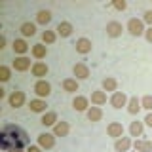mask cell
<instances>
[{
	"label": "cell",
	"instance_id": "cell-16",
	"mask_svg": "<svg viewBox=\"0 0 152 152\" xmlns=\"http://www.w3.org/2000/svg\"><path fill=\"white\" fill-rule=\"evenodd\" d=\"M55 31H57V34H59V36L66 38V36H70V34H72V25H70L69 21H61L59 25H57Z\"/></svg>",
	"mask_w": 152,
	"mask_h": 152
},
{
	"label": "cell",
	"instance_id": "cell-19",
	"mask_svg": "<svg viewBox=\"0 0 152 152\" xmlns=\"http://www.w3.org/2000/svg\"><path fill=\"white\" fill-rule=\"evenodd\" d=\"M13 51H15V53H19V57H21V55H25L27 51H28L27 42L23 40V38H17V40H13Z\"/></svg>",
	"mask_w": 152,
	"mask_h": 152
},
{
	"label": "cell",
	"instance_id": "cell-18",
	"mask_svg": "<svg viewBox=\"0 0 152 152\" xmlns=\"http://www.w3.org/2000/svg\"><path fill=\"white\" fill-rule=\"evenodd\" d=\"M78 82H76V78H65L63 80V89L66 93H76L78 91Z\"/></svg>",
	"mask_w": 152,
	"mask_h": 152
},
{
	"label": "cell",
	"instance_id": "cell-34",
	"mask_svg": "<svg viewBox=\"0 0 152 152\" xmlns=\"http://www.w3.org/2000/svg\"><path fill=\"white\" fill-rule=\"evenodd\" d=\"M145 38H146V40H148L150 44H152V27H148V28H146V32H145Z\"/></svg>",
	"mask_w": 152,
	"mask_h": 152
},
{
	"label": "cell",
	"instance_id": "cell-33",
	"mask_svg": "<svg viewBox=\"0 0 152 152\" xmlns=\"http://www.w3.org/2000/svg\"><path fill=\"white\" fill-rule=\"evenodd\" d=\"M142 21H145V23H148V25L152 27V10L145 12V17H142Z\"/></svg>",
	"mask_w": 152,
	"mask_h": 152
},
{
	"label": "cell",
	"instance_id": "cell-23",
	"mask_svg": "<svg viewBox=\"0 0 152 152\" xmlns=\"http://www.w3.org/2000/svg\"><path fill=\"white\" fill-rule=\"evenodd\" d=\"M142 108V104H141V99H137V97H131L129 99V103H127V112L129 114H137Z\"/></svg>",
	"mask_w": 152,
	"mask_h": 152
},
{
	"label": "cell",
	"instance_id": "cell-27",
	"mask_svg": "<svg viewBox=\"0 0 152 152\" xmlns=\"http://www.w3.org/2000/svg\"><path fill=\"white\" fill-rule=\"evenodd\" d=\"M40 124H42V126H55V124H57V114L55 112H46L44 116H42Z\"/></svg>",
	"mask_w": 152,
	"mask_h": 152
},
{
	"label": "cell",
	"instance_id": "cell-29",
	"mask_svg": "<svg viewBox=\"0 0 152 152\" xmlns=\"http://www.w3.org/2000/svg\"><path fill=\"white\" fill-rule=\"evenodd\" d=\"M42 40H44V44H53L57 40V34L53 31H44L42 32Z\"/></svg>",
	"mask_w": 152,
	"mask_h": 152
},
{
	"label": "cell",
	"instance_id": "cell-30",
	"mask_svg": "<svg viewBox=\"0 0 152 152\" xmlns=\"http://www.w3.org/2000/svg\"><path fill=\"white\" fill-rule=\"evenodd\" d=\"M141 104H142V108H145V110L152 112V95H145V97L141 99Z\"/></svg>",
	"mask_w": 152,
	"mask_h": 152
},
{
	"label": "cell",
	"instance_id": "cell-32",
	"mask_svg": "<svg viewBox=\"0 0 152 152\" xmlns=\"http://www.w3.org/2000/svg\"><path fill=\"white\" fill-rule=\"evenodd\" d=\"M112 6L118 10V12H124V10L127 8V2L126 0H116V2H112Z\"/></svg>",
	"mask_w": 152,
	"mask_h": 152
},
{
	"label": "cell",
	"instance_id": "cell-28",
	"mask_svg": "<svg viewBox=\"0 0 152 152\" xmlns=\"http://www.w3.org/2000/svg\"><path fill=\"white\" fill-rule=\"evenodd\" d=\"M50 21H51V13L48 12V10H42V12L36 13V23H40V25H48Z\"/></svg>",
	"mask_w": 152,
	"mask_h": 152
},
{
	"label": "cell",
	"instance_id": "cell-1",
	"mask_svg": "<svg viewBox=\"0 0 152 152\" xmlns=\"http://www.w3.org/2000/svg\"><path fill=\"white\" fill-rule=\"evenodd\" d=\"M127 31H129L133 36H141V34H145V32H146V28H145V21H141V19H137V17L129 19V21H127Z\"/></svg>",
	"mask_w": 152,
	"mask_h": 152
},
{
	"label": "cell",
	"instance_id": "cell-36",
	"mask_svg": "<svg viewBox=\"0 0 152 152\" xmlns=\"http://www.w3.org/2000/svg\"><path fill=\"white\" fill-rule=\"evenodd\" d=\"M27 152H42V148H40V146H36V145H31L27 148Z\"/></svg>",
	"mask_w": 152,
	"mask_h": 152
},
{
	"label": "cell",
	"instance_id": "cell-38",
	"mask_svg": "<svg viewBox=\"0 0 152 152\" xmlns=\"http://www.w3.org/2000/svg\"><path fill=\"white\" fill-rule=\"evenodd\" d=\"M10 152H21V150H10Z\"/></svg>",
	"mask_w": 152,
	"mask_h": 152
},
{
	"label": "cell",
	"instance_id": "cell-37",
	"mask_svg": "<svg viewBox=\"0 0 152 152\" xmlns=\"http://www.w3.org/2000/svg\"><path fill=\"white\" fill-rule=\"evenodd\" d=\"M2 48H6V38L0 36V50H2Z\"/></svg>",
	"mask_w": 152,
	"mask_h": 152
},
{
	"label": "cell",
	"instance_id": "cell-3",
	"mask_svg": "<svg viewBox=\"0 0 152 152\" xmlns=\"http://www.w3.org/2000/svg\"><path fill=\"white\" fill-rule=\"evenodd\" d=\"M127 103H129V99H127V95L124 91H114L112 97H110V104L114 108H122V107H127Z\"/></svg>",
	"mask_w": 152,
	"mask_h": 152
},
{
	"label": "cell",
	"instance_id": "cell-21",
	"mask_svg": "<svg viewBox=\"0 0 152 152\" xmlns=\"http://www.w3.org/2000/svg\"><path fill=\"white\" fill-rule=\"evenodd\" d=\"M28 107H31V110H32V112H44V114H46L48 104H46L44 99H32Z\"/></svg>",
	"mask_w": 152,
	"mask_h": 152
},
{
	"label": "cell",
	"instance_id": "cell-4",
	"mask_svg": "<svg viewBox=\"0 0 152 152\" xmlns=\"http://www.w3.org/2000/svg\"><path fill=\"white\" fill-rule=\"evenodd\" d=\"M34 93L38 95V97H48V95L51 93V86L50 82H46V80H38V82L34 84Z\"/></svg>",
	"mask_w": 152,
	"mask_h": 152
},
{
	"label": "cell",
	"instance_id": "cell-9",
	"mask_svg": "<svg viewBox=\"0 0 152 152\" xmlns=\"http://www.w3.org/2000/svg\"><path fill=\"white\" fill-rule=\"evenodd\" d=\"M74 46H76V51L82 53V55H86V53L91 51V40H88V38H78Z\"/></svg>",
	"mask_w": 152,
	"mask_h": 152
},
{
	"label": "cell",
	"instance_id": "cell-2",
	"mask_svg": "<svg viewBox=\"0 0 152 152\" xmlns=\"http://www.w3.org/2000/svg\"><path fill=\"white\" fill-rule=\"evenodd\" d=\"M38 146H40L42 150H50L55 146V135L53 133H42V135H38Z\"/></svg>",
	"mask_w": 152,
	"mask_h": 152
},
{
	"label": "cell",
	"instance_id": "cell-17",
	"mask_svg": "<svg viewBox=\"0 0 152 152\" xmlns=\"http://www.w3.org/2000/svg\"><path fill=\"white\" fill-rule=\"evenodd\" d=\"M86 116H88L89 122H99V120L103 118V110H101L99 107H89L88 112H86Z\"/></svg>",
	"mask_w": 152,
	"mask_h": 152
},
{
	"label": "cell",
	"instance_id": "cell-35",
	"mask_svg": "<svg viewBox=\"0 0 152 152\" xmlns=\"http://www.w3.org/2000/svg\"><path fill=\"white\" fill-rule=\"evenodd\" d=\"M145 124H146L148 127H152V112H148V114H146V118H145Z\"/></svg>",
	"mask_w": 152,
	"mask_h": 152
},
{
	"label": "cell",
	"instance_id": "cell-24",
	"mask_svg": "<svg viewBox=\"0 0 152 152\" xmlns=\"http://www.w3.org/2000/svg\"><path fill=\"white\" fill-rule=\"evenodd\" d=\"M32 55H34L36 59H44V57L48 55L46 44H34V46H32Z\"/></svg>",
	"mask_w": 152,
	"mask_h": 152
},
{
	"label": "cell",
	"instance_id": "cell-39",
	"mask_svg": "<svg viewBox=\"0 0 152 152\" xmlns=\"http://www.w3.org/2000/svg\"><path fill=\"white\" fill-rule=\"evenodd\" d=\"M135 152H137V150H135Z\"/></svg>",
	"mask_w": 152,
	"mask_h": 152
},
{
	"label": "cell",
	"instance_id": "cell-15",
	"mask_svg": "<svg viewBox=\"0 0 152 152\" xmlns=\"http://www.w3.org/2000/svg\"><path fill=\"white\" fill-rule=\"evenodd\" d=\"M69 131H70V127H69V124H66V122H57L55 126H53V135L55 137H66V135H69Z\"/></svg>",
	"mask_w": 152,
	"mask_h": 152
},
{
	"label": "cell",
	"instance_id": "cell-8",
	"mask_svg": "<svg viewBox=\"0 0 152 152\" xmlns=\"http://www.w3.org/2000/svg\"><path fill=\"white\" fill-rule=\"evenodd\" d=\"M88 107H89V101H88V97H84V95H78V97H74V101H72V108L74 110H78V112H88Z\"/></svg>",
	"mask_w": 152,
	"mask_h": 152
},
{
	"label": "cell",
	"instance_id": "cell-10",
	"mask_svg": "<svg viewBox=\"0 0 152 152\" xmlns=\"http://www.w3.org/2000/svg\"><path fill=\"white\" fill-rule=\"evenodd\" d=\"M133 146V142L129 137H122V139H116V142H114V150L116 152H127Z\"/></svg>",
	"mask_w": 152,
	"mask_h": 152
},
{
	"label": "cell",
	"instance_id": "cell-20",
	"mask_svg": "<svg viewBox=\"0 0 152 152\" xmlns=\"http://www.w3.org/2000/svg\"><path fill=\"white\" fill-rule=\"evenodd\" d=\"M19 31H21V34L23 36H34L36 34V25H34V23H31V21H25V23H23V25H21V28H19Z\"/></svg>",
	"mask_w": 152,
	"mask_h": 152
},
{
	"label": "cell",
	"instance_id": "cell-6",
	"mask_svg": "<svg viewBox=\"0 0 152 152\" xmlns=\"http://www.w3.org/2000/svg\"><path fill=\"white\" fill-rule=\"evenodd\" d=\"M13 69L19 70V72H25V70L32 69V66H31V59H28V57H25V55L15 57V61H13Z\"/></svg>",
	"mask_w": 152,
	"mask_h": 152
},
{
	"label": "cell",
	"instance_id": "cell-26",
	"mask_svg": "<svg viewBox=\"0 0 152 152\" xmlns=\"http://www.w3.org/2000/svg\"><path fill=\"white\" fill-rule=\"evenodd\" d=\"M142 129H145V126H142V122H131V126H129V133H131V137H141L142 135Z\"/></svg>",
	"mask_w": 152,
	"mask_h": 152
},
{
	"label": "cell",
	"instance_id": "cell-7",
	"mask_svg": "<svg viewBox=\"0 0 152 152\" xmlns=\"http://www.w3.org/2000/svg\"><path fill=\"white\" fill-rule=\"evenodd\" d=\"M72 72H74V76H76L78 80L89 78V69H88V65H86V63H76L74 69H72Z\"/></svg>",
	"mask_w": 152,
	"mask_h": 152
},
{
	"label": "cell",
	"instance_id": "cell-25",
	"mask_svg": "<svg viewBox=\"0 0 152 152\" xmlns=\"http://www.w3.org/2000/svg\"><path fill=\"white\" fill-rule=\"evenodd\" d=\"M116 88H118V82H116V78H104L103 80V91H116Z\"/></svg>",
	"mask_w": 152,
	"mask_h": 152
},
{
	"label": "cell",
	"instance_id": "cell-13",
	"mask_svg": "<svg viewBox=\"0 0 152 152\" xmlns=\"http://www.w3.org/2000/svg\"><path fill=\"white\" fill-rule=\"evenodd\" d=\"M25 104V93L23 91H13L12 95H10V107L13 108H19Z\"/></svg>",
	"mask_w": 152,
	"mask_h": 152
},
{
	"label": "cell",
	"instance_id": "cell-11",
	"mask_svg": "<svg viewBox=\"0 0 152 152\" xmlns=\"http://www.w3.org/2000/svg\"><path fill=\"white\" fill-rule=\"evenodd\" d=\"M122 31H124V27H122V23H118V21H110L107 25V34L110 38H118L122 34Z\"/></svg>",
	"mask_w": 152,
	"mask_h": 152
},
{
	"label": "cell",
	"instance_id": "cell-12",
	"mask_svg": "<svg viewBox=\"0 0 152 152\" xmlns=\"http://www.w3.org/2000/svg\"><path fill=\"white\" fill-rule=\"evenodd\" d=\"M32 76H36V78H44V76L48 74V70H50V69H48V65L46 63H42V61H36V63L34 65H32Z\"/></svg>",
	"mask_w": 152,
	"mask_h": 152
},
{
	"label": "cell",
	"instance_id": "cell-5",
	"mask_svg": "<svg viewBox=\"0 0 152 152\" xmlns=\"http://www.w3.org/2000/svg\"><path fill=\"white\" fill-rule=\"evenodd\" d=\"M107 133H108V137H114V139H122V137H124V126H122L120 122H112V124H108Z\"/></svg>",
	"mask_w": 152,
	"mask_h": 152
},
{
	"label": "cell",
	"instance_id": "cell-22",
	"mask_svg": "<svg viewBox=\"0 0 152 152\" xmlns=\"http://www.w3.org/2000/svg\"><path fill=\"white\" fill-rule=\"evenodd\" d=\"M91 103L95 104V107H101V104L107 103V93L101 91V89H97V91L91 93Z\"/></svg>",
	"mask_w": 152,
	"mask_h": 152
},
{
	"label": "cell",
	"instance_id": "cell-31",
	"mask_svg": "<svg viewBox=\"0 0 152 152\" xmlns=\"http://www.w3.org/2000/svg\"><path fill=\"white\" fill-rule=\"evenodd\" d=\"M10 74H12L10 66H6V65L0 66V80H2V82H8V80H10Z\"/></svg>",
	"mask_w": 152,
	"mask_h": 152
},
{
	"label": "cell",
	"instance_id": "cell-14",
	"mask_svg": "<svg viewBox=\"0 0 152 152\" xmlns=\"http://www.w3.org/2000/svg\"><path fill=\"white\" fill-rule=\"evenodd\" d=\"M133 148L137 152H152V141H146V139H137L133 142Z\"/></svg>",
	"mask_w": 152,
	"mask_h": 152
}]
</instances>
